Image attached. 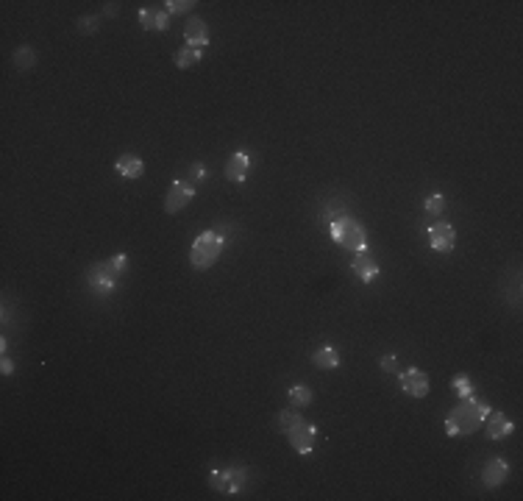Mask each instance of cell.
Here are the masks:
<instances>
[{
	"instance_id": "6da1fadb",
	"label": "cell",
	"mask_w": 523,
	"mask_h": 501,
	"mask_svg": "<svg viewBox=\"0 0 523 501\" xmlns=\"http://www.w3.org/2000/svg\"><path fill=\"white\" fill-rule=\"evenodd\" d=\"M490 415V404L470 396H462L459 404L446 415V431L449 437H459V434H473L476 429H482L484 418Z\"/></svg>"
},
{
	"instance_id": "7a4b0ae2",
	"label": "cell",
	"mask_w": 523,
	"mask_h": 501,
	"mask_svg": "<svg viewBox=\"0 0 523 501\" xmlns=\"http://www.w3.org/2000/svg\"><path fill=\"white\" fill-rule=\"evenodd\" d=\"M279 429L284 431V437L290 440V445H293L298 454L309 457V454L315 451L317 429H315V424H306V418L300 415L298 410H284V412L279 415Z\"/></svg>"
},
{
	"instance_id": "3957f363",
	"label": "cell",
	"mask_w": 523,
	"mask_h": 501,
	"mask_svg": "<svg viewBox=\"0 0 523 501\" xmlns=\"http://www.w3.org/2000/svg\"><path fill=\"white\" fill-rule=\"evenodd\" d=\"M329 234H331V240H334L340 248H345V251H354V254L368 251V231H365V226H362L357 217H351V215L334 217V220L329 223Z\"/></svg>"
},
{
	"instance_id": "277c9868",
	"label": "cell",
	"mask_w": 523,
	"mask_h": 501,
	"mask_svg": "<svg viewBox=\"0 0 523 501\" xmlns=\"http://www.w3.org/2000/svg\"><path fill=\"white\" fill-rule=\"evenodd\" d=\"M223 248H225L223 234H218V231H204V234L195 237V242H192V248H190V265H192L195 271H209V268L220 259Z\"/></svg>"
},
{
	"instance_id": "5b68a950",
	"label": "cell",
	"mask_w": 523,
	"mask_h": 501,
	"mask_svg": "<svg viewBox=\"0 0 523 501\" xmlns=\"http://www.w3.org/2000/svg\"><path fill=\"white\" fill-rule=\"evenodd\" d=\"M117 279H120V276L112 271L109 259H106V262H92L89 271H86V287H89L92 292H98V295H109V292L117 287Z\"/></svg>"
},
{
	"instance_id": "8992f818",
	"label": "cell",
	"mask_w": 523,
	"mask_h": 501,
	"mask_svg": "<svg viewBox=\"0 0 523 501\" xmlns=\"http://www.w3.org/2000/svg\"><path fill=\"white\" fill-rule=\"evenodd\" d=\"M242 485H245V471H239V468H215L209 474V488L218 493H225V496L239 493Z\"/></svg>"
},
{
	"instance_id": "52a82bcc",
	"label": "cell",
	"mask_w": 523,
	"mask_h": 501,
	"mask_svg": "<svg viewBox=\"0 0 523 501\" xmlns=\"http://www.w3.org/2000/svg\"><path fill=\"white\" fill-rule=\"evenodd\" d=\"M192 198H195V184L192 181H173L167 195H164V212L178 215L184 207H190Z\"/></svg>"
},
{
	"instance_id": "ba28073f",
	"label": "cell",
	"mask_w": 523,
	"mask_h": 501,
	"mask_svg": "<svg viewBox=\"0 0 523 501\" xmlns=\"http://www.w3.org/2000/svg\"><path fill=\"white\" fill-rule=\"evenodd\" d=\"M398 384H401V390L406 393V396H412V398H426L429 396V373L426 370H421V367H406L401 376H398Z\"/></svg>"
},
{
	"instance_id": "9c48e42d",
	"label": "cell",
	"mask_w": 523,
	"mask_h": 501,
	"mask_svg": "<svg viewBox=\"0 0 523 501\" xmlns=\"http://www.w3.org/2000/svg\"><path fill=\"white\" fill-rule=\"evenodd\" d=\"M510 479V462L501 460V457H493L484 462V471H482V485L487 490H498L504 482Z\"/></svg>"
},
{
	"instance_id": "30bf717a",
	"label": "cell",
	"mask_w": 523,
	"mask_h": 501,
	"mask_svg": "<svg viewBox=\"0 0 523 501\" xmlns=\"http://www.w3.org/2000/svg\"><path fill=\"white\" fill-rule=\"evenodd\" d=\"M429 245H432L435 251H440V254H449L451 248L456 245V231H454V226L446 223V220L429 226Z\"/></svg>"
},
{
	"instance_id": "8fae6325",
	"label": "cell",
	"mask_w": 523,
	"mask_h": 501,
	"mask_svg": "<svg viewBox=\"0 0 523 501\" xmlns=\"http://www.w3.org/2000/svg\"><path fill=\"white\" fill-rule=\"evenodd\" d=\"M184 39H187L190 48L204 51V48L209 45V25H206V20H201V17H190L187 25H184Z\"/></svg>"
},
{
	"instance_id": "7c38bea8",
	"label": "cell",
	"mask_w": 523,
	"mask_h": 501,
	"mask_svg": "<svg viewBox=\"0 0 523 501\" xmlns=\"http://www.w3.org/2000/svg\"><path fill=\"white\" fill-rule=\"evenodd\" d=\"M351 271L359 276V282L373 285L376 276H378V262L373 259L371 251H359V254H354V259H351Z\"/></svg>"
},
{
	"instance_id": "4fadbf2b",
	"label": "cell",
	"mask_w": 523,
	"mask_h": 501,
	"mask_svg": "<svg viewBox=\"0 0 523 501\" xmlns=\"http://www.w3.org/2000/svg\"><path fill=\"white\" fill-rule=\"evenodd\" d=\"M248 170H251V156L245 150H237L228 156L225 162V178L234 181V184H242L248 178Z\"/></svg>"
},
{
	"instance_id": "5bb4252c",
	"label": "cell",
	"mask_w": 523,
	"mask_h": 501,
	"mask_svg": "<svg viewBox=\"0 0 523 501\" xmlns=\"http://www.w3.org/2000/svg\"><path fill=\"white\" fill-rule=\"evenodd\" d=\"M484 434H487V440H504L507 434H512V421L504 415V412H490L487 418H484Z\"/></svg>"
},
{
	"instance_id": "9a60e30c",
	"label": "cell",
	"mask_w": 523,
	"mask_h": 501,
	"mask_svg": "<svg viewBox=\"0 0 523 501\" xmlns=\"http://www.w3.org/2000/svg\"><path fill=\"white\" fill-rule=\"evenodd\" d=\"M114 170L123 176V178H140L145 173V162L137 156V153H120L117 162H114Z\"/></svg>"
},
{
	"instance_id": "2e32d148",
	"label": "cell",
	"mask_w": 523,
	"mask_h": 501,
	"mask_svg": "<svg viewBox=\"0 0 523 501\" xmlns=\"http://www.w3.org/2000/svg\"><path fill=\"white\" fill-rule=\"evenodd\" d=\"M140 22L145 31H167L170 28V14L164 8H140Z\"/></svg>"
},
{
	"instance_id": "e0dca14e",
	"label": "cell",
	"mask_w": 523,
	"mask_h": 501,
	"mask_svg": "<svg viewBox=\"0 0 523 501\" xmlns=\"http://www.w3.org/2000/svg\"><path fill=\"white\" fill-rule=\"evenodd\" d=\"M312 365L317 370H334L340 367V351L334 346H320L315 354H312Z\"/></svg>"
},
{
	"instance_id": "ac0fdd59",
	"label": "cell",
	"mask_w": 523,
	"mask_h": 501,
	"mask_svg": "<svg viewBox=\"0 0 523 501\" xmlns=\"http://www.w3.org/2000/svg\"><path fill=\"white\" fill-rule=\"evenodd\" d=\"M204 59V51H198V48H190V45H184L178 53H176V67L178 70H187V67H192V65H198Z\"/></svg>"
},
{
	"instance_id": "d6986e66",
	"label": "cell",
	"mask_w": 523,
	"mask_h": 501,
	"mask_svg": "<svg viewBox=\"0 0 523 501\" xmlns=\"http://www.w3.org/2000/svg\"><path fill=\"white\" fill-rule=\"evenodd\" d=\"M34 65H37V51L31 45H20L14 51V67L17 70H31Z\"/></svg>"
},
{
	"instance_id": "ffe728a7",
	"label": "cell",
	"mask_w": 523,
	"mask_h": 501,
	"mask_svg": "<svg viewBox=\"0 0 523 501\" xmlns=\"http://www.w3.org/2000/svg\"><path fill=\"white\" fill-rule=\"evenodd\" d=\"M287 398H290V404H293L296 410H300V407H309V404H312V390H309L306 384H296V387H290Z\"/></svg>"
},
{
	"instance_id": "44dd1931",
	"label": "cell",
	"mask_w": 523,
	"mask_h": 501,
	"mask_svg": "<svg viewBox=\"0 0 523 501\" xmlns=\"http://www.w3.org/2000/svg\"><path fill=\"white\" fill-rule=\"evenodd\" d=\"M192 0H167L164 3V11L170 14V17H176V14H190L192 11Z\"/></svg>"
},
{
	"instance_id": "7402d4cb",
	"label": "cell",
	"mask_w": 523,
	"mask_h": 501,
	"mask_svg": "<svg viewBox=\"0 0 523 501\" xmlns=\"http://www.w3.org/2000/svg\"><path fill=\"white\" fill-rule=\"evenodd\" d=\"M75 25H78V31H81V34H86V37H89V34H98V28H100V17L86 14V17H78V22H75Z\"/></svg>"
},
{
	"instance_id": "603a6c76",
	"label": "cell",
	"mask_w": 523,
	"mask_h": 501,
	"mask_svg": "<svg viewBox=\"0 0 523 501\" xmlns=\"http://www.w3.org/2000/svg\"><path fill=\"white\" fill-rule=\"evenodd\" d=\"M451 387H454V393L462 398V396H470L473 393V387H470V379L465 376V373H456L454 379H451Z\"/></svg>"
},
{
	"instance_id": "cb8c5ba5",
	"label": "cell",
	"mask_w": 523,
	"mask_h": 501,
	"mask_svg": "<svg viewBox=\"0 0 523 501\" xmlns=\"http://www.w3.org/2000/svg\"><path fill=\"white\" fill-rule=\"evenodd\" d=\"M423 207H426V212H429V215H443V209H446V198H443L440 193H435V195H429V198H426V204H423Z\"/></svg>"
},
{
	"instance_id": "d4e9b609",
	"label": "cell",
	"mask_w": 523,
	"mask_h": 501,
	"mask_svg": "<svg viewBox=\"0 0 523 501\" xmlns=\"http://www.w3.org/2000/svg\"><path fill=\"white\" fill-rule=\"evenodd\" d=\"M109 265H112V271H114L117 276L128 273V256H126V254H117V256H112V259H109Z\"/></svg>"
},
{
	"instance_id": "484cf974",
	"label": "cell",
	"mask_w": 523,
	"mask_h": 501,
	"mask_svg": "<svg viewBox=\"0 0 523 501\" xmlns=\"http://www.w3.org/2000/svg\"><path fill=\"white\" fill-rule=\"evenodd\" d=\"M378 365H381L384 373H395V370H398V357H395V354H387V357H381Z\"/></svg>"
},
{
	"instance_id": "4316f807",
	"label": "cell",
	"mask_w": 523,
	"mask_h": 501,
	"mask_svg": "<svg viewBox=\"0 0 523 501\" xmlns=\"http://www.w3.org/2000/svg\"><path fill=\"white\" fill-rule=\"evenodd\" d=\"M3 365H0V370H3V376H11L14 373V359H8L6 354H3V359H0Z\"/></svg>"
},
{
	"instance_id": "83f0119b",
	"label": "cell",
	"mask_w": 523,
	"mask_h": 501,
	"mask_svg": "<svg viewBox=\"0 0 523 501\" xmlns=\"http://www.w3.org/2000/svg\"><path fill=\"white\" fill-rule=\"evenodd\" d=\"M206 176V170H204V164H192V184H198L201 178Z\"/></svg>"
},
{
	"instance_id": "f1b7e54d",
	"label": "cell",
	"mask_w": 523,
	"mask_h": 501,
	"mask_svg": "<svg viewBox=\"0 0 523 501\" xmlns=\"http://www.w3.org/2000/svg\"><path fill=\"white\" fill-rule=\"evenodd\" d=\"M117 11H120V3H106L103 6V14L106 17H117Z\"/></svg>"
}]
</instances>
